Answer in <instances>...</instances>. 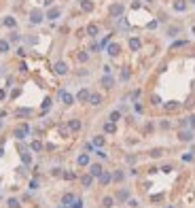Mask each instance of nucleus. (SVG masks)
Masks as SVG:
<instances>
[{
  "mask_svg": "<svg viewBox=\"0 0 195 208\" xmlns=\"http://www.w3.org/2000/svg\"><path fill=\"white\" fill-rule=\"evenodd\" d=\"M28 132H30V128H28V125H19V128L15 130V136L21 140V138H25V136H28Z\"/></svg>",
  "mask_w": 195,
  "mask_h": 208,
  "instance_id": "7ed1b4c3",
  "label": "nucleus"
},
{
  "mask_svg": "<svg viewBox=\"0 0 195 208\" xmlns=\"http://www.w3.org/2000/svg\"><path fill=\"white\" fill-rule=\"evenodd\" d=\"M61 176H64V178H68V180H72V178H74V174H72V172H64Z\"/></svg>",
  "mask_w": 195,
  "mask_h": 208,
  "instance_id": "a19ab883",
  "label": "nucleus"
},
{
  "mask_svg": "<svg viewBox=\"0 0 195 208\" xmlns=\"http://www.w3.org/2000/svg\"><path fill=\"white\" fill-rule=\"evenodd\" d=\"M102 172H104V170H102L100 164H91V168H89V174H91V176H100Z\"/></svg>",
  "mask_w": 195,
  "mask_h": 208,
  "instance_id": "6e6552de",
  "label": "nucleus"
},
{
  "mask_svg": "<svg viewBox=\"0 0 195 208\" xmlns=\"http://www.w3.org/2000/svg\"><path fill=\"white\" fill-rule=\"evenodd\" d=\"M102 85H104V87H112V85H114V79H112L110 75L102 77Z\"/></svg>",
  "mask_w": 195,
  "mask_h": 208,
  "instance_id": "ddd939ff",
  "label": "nucleus"
},
{
  "mask_svg": "<svg viewBox=\"0 0 195 208\" xmlns=\"http://www.w3.org/2000/svg\"><path fill=\"white\" fill-rule=\"evenodd\" d=\"M89 96H91L89 89H81V92L76 94V100H78V102H89Z\"/></svg>",
  "mask_w": 195,
  "mask_h": 208,
  "instance_id": "39448f33",
  "label": "nucleus"
},
{
  "mask_svg": "<svg viewBox=\"0 0 195 208\" xmlns=\"http://www.w3.org/2000/svg\"><path fill=\"white\" fill-rule=\"evenodd\" d=\"M78 166H89V155H87V153H83V155H78Z\"/></svg>",
  "mask_w": 195,
  "mask_h": 208,
  "instance_id": "dca6fc26",
  "label": "nucleus"
},
{
  "mask_svg": "<svg viewBox=\"0 0 195 208\" xmlns=\"http://www.w3.org/2000/svg\"><path fill=\"white\" fill-rule=\"evenodd\" d=\"M72 208H83V202H81V200H74V202H72Z\"/></svg>",
  "mask_w": 195,
  "mask_h": 208,
  "instance_id": "58836bf2",
  "label": "nucleus"
},
{
  "mask_svg": "<svg viewBox=\"0 0 195 208\" xmlns=\"http://www.w3.org/2000/svg\"><path fill=\"white\" fill-rule=\"evenodd\" d=\"M21 159H23V164H25V166H28L30 161H32V157L28 155V153H21Z\"/></svg>",
  "mask_w": 195,
  "mask_h": 208,
  "instance_id": "f704fd0d",
  "label": "nucleus"
},
{
  "mask_svg": "<svg viewBox=\"0 0 195 208\" xmlns=\"http://www.w3.org/2000/svg\"><path fill=\"white\" fill-rule=\"evenodd\" d=\"M140 45H142V43H140V38H129V49H131V51H138Z\"/></svg>",
  "mask_w": 195,
  "mask_h": 208,
  "instance_id": "f8f14e48",
  "label": "nucleus"
},
{
  "mask_svg": "<svg viewBox=\"0 0 195 208\" xmlns=\"http://www.w3.org/2000/svg\"><path fill=\"white\" fill-rule=\"evenodd\" d=\"M178 138H180L182 142H189V140H193V132H180Z\"/></svg>",
  "mask_w": 195,
  "mask_h": 208,
  "instance_id": "4468645a",
  "label": "nucleus"
},
{
  "mask_svg": "<svg viewBox=\"0 0 195 208\" xmlns=\"http://www.w3.org/2000/svg\"><path fill=\"white\" fill-rule=\"evenodd\" d=\"M89 104L100 106V104H102V96H100V94H91V96H89Z\"/></svg>",
  "mask_w": 195,
  "mask_h": 208,
  "instance_id": "9d476101",
  "label": "nucleus"
},
{
  "mask_svg": "<svg viewBox=\"0 0 195 208\" xmlns=\"http://www.w3.org/2000/svg\"><path fill=\"white\" fill-rule=\"evenodd\" d=\"M150 100H153V104H161V98H159V96H153Z\"/></svg>",
  "mask_w": 195,
  "mask_h": 208,
  "instance_id": "79ce46f5",
  "label": "nucleus"
},
{
  "mask_svg": "<svg viewBox=\"0 0 195 208\" xmlns=\"http://www.w3.org/2000/svg\"><path fill=\"white\" fill-rule=\"evenodd\" d=\"M161 155H163L161 149H153V151H150V157H161Z\"/></svg>",
  "mask_w": 195,
  "mask_h": 208,
  "instance_id": "2f4dec72",
  "label": "nucleus"
},
{
  "mask_svg": "<svg viewBox=\"0 0 195 208\" xmlns=\"http://www.w3.org/2000/svg\"><path fill=\"white\" fill-rule=\"evenodd\" d=\"M129 77H131V72H129L127 68H123V70H121V79H123V81H127Z\"/></svg>",
  "mask_w": 195,
  "mask_h": 208,
  "instance_id": "7c9ffc66",
  "label": "nucleus"
},
{
  "mask_svg": "<svg viewBox=\"0 0 195 208\" xmlns=\"http://www.w3.org/2000/svg\"><path fill=\"white\" fill-rule=\"evenodd\" d=\"M68 128L72 130V132H78V130H81V121H78V119H72V121L68 123Z\"/></svg>",
  "mask_w": 195,
  "mask_h": 208,
  "instance_id": "6ab92c4d",
  "label": "nucleus"
},
{
  "mask_svg": "<svg viewBox=\"0 0 195 208\" xmlns=\"http://www.w3.org/2000/svg\"><path fill=\"white\" fill-rule=\"evenodd\" d=\"M193 159V155H191V153H187V155H182V161H191Z\"/></svg>",
  "mask_w": 195,
  "mask_h": 208,
  "instance_id": "c03bdc74",
  "label": "nucleus"
},
{
  "mask_svg": "<svg viewBox=\"0 0 195 208\" xmlns=\"http://www.w3.org/2000/svg\"><path fill=\"white\" fill-rule=\"evenodd\" d=\"M187 45V40H176L174 45H172V49H176V47H184Z\"/></svg>",
  "mask_w": 195,
  "mask_h": 208,
  "instance_id": "4c0bfd02",
  "label": "nucleus"
},
{
  "mask_svg": "<svg viewBox=\"0 0 195 208\" xmlns=\"http://www.w3.org/2000/svg\"><path fill=\"white\" fill-rule=\"evenodd\" d=\"M78 60H81V62H87V60H89V53H78Z\"/></svg>",
  "mask_w": 195,
  "mask_h": 208,
  "instance_id": "e433bc0d",
  "label": "nucleus"
},
{
  "mask_svg": "<svg viewBox=\"0 0 195 208\" xmlns=\"http://www.w3.org/2000/svg\"><path fill=\"white\" fill-rule=\"evenodd\" d=\"M106 51H108V55H112V58H114V55H119V51H121V47H119L117 43H110L108 47H106Z\"/></svg>",
  "mask_w": 195,
  "mask_h": 208,
  "instance_id": "423d86ee",
  "label": "nucleus"
},
{
  "mask_svg": "<svg viewBox=\"0 0 195 208\" xmlns=\"http://www.w3.org/2000/svg\"><path fill=\"white\" fill-rule=\"evenodd\" d=\"M2 98H4V92H2V89H0V100H2Z\"/></svg>",
  "mask_w": 195,
  "mask_h": 208,
  "instance_id": "de8ad7c7",
  "label": "nucleus"
},
{
  "mask_svg": "<svg viewBox=\"0 0 195 208\" xmlns=\"http://www.w3.org/2000/svg\"><path fill=\"white\" fill-rule=\"evenodd\" d=\"M191 2H193V4H195V0H191Z\"/></svg>",
  "mask_w": 195,
  "mask_h": 208,
  "instance_id": "3c124183",
  "label": "nucleus"
},
{
  "mask_svg": "<svg viewBox=\"0 0 195 208\" xmlns=\"http://www.w3.org/2000/svg\"><path fill=\"white\" fill-rule=\"evenodd\" d=\"M30 21H32V23H40V21H42V11L34 9V11L30 13Z\"/></svg>",
  "mask_w": 195,
  "mask_h": 208,
  "instance_id": "f03ea898",
  "label": "nucleus"
},
{
  "mask_svg": "<svg viewBox=\"0 0 195 208\" xmlns=\"http://www.w3.org/2000/svg\"><path fill=\"white\" fill-rule=\"evenodd\" d=\"M123 11H125L123 4H110V6H108V15H110V17H121Z\"/></svg>",
  "mask_w": 195,
  "mask_h": 208,
  "instance_id": "f257e3e1",
  "label": "nucleus"
},
{
  "mask_svg": "<svg viewBox=\"0 0 195 208\" xmlns=\"http://www.w3.org/2000/svg\"><path fill=\"white\" fill-rule=\"evenodd\" d=\"M104 132H106V134H114V132H117V128H114V123H112V121L104 123Z\"/></svg>",
  "mask_w": 195,
  "mask_h": 208,
  "instance_id": "aec40b11",
  "label": "nucleus"
},
{
  "mask_svg": "<svg viewBox=\"0 0 195 208\" xmlns=\"http://www.w3.org/2000/svg\"><path fill=\"white\" fill-rule=\"evenodd\" d=\"M59 98H61V102L68 104V106H70V104H74V96H72V94H68V92H61Z\"/></svg>",
  "mask_w": 195,
  "mask_h": 208,
  "instance_id": "20e7f679",
  "label": "nucleus"
},
{
  "mask_svg": "<svg viewBox=\"0 0 195 208\" xmlns=\"http://www.w3.org/2000/svg\"><path fill=\"white\" fill-rule=\"evenodd\" d=\"M98 178H100V185H108L110 183V180H112V176L108 174V172H102L100 176H98Z\"/></svg>",
  "mask_w": 195,
  "mask_h": 208,
  "instance_id": "9b49d317",
  "label": "nucleus"
},
{
  "mask_svg": "<svg viewBox=\"0 0 195 208\" xmlns=\"http://www.w3.org/2000/svg\"><path fill=\"white\" fill-rule=\"evenodd\" d=\"M30 149H32V151H36V153H38V151H42V144H40V140H34V142L30 144Z\"/></svg>",
  "mask_w": 195,
  "mask_h": 208,
  "instance_id": "393cba45",
  "label": "nucleus"
},
{
  "mask_svg": "<svg viewBox=\"0 0 195 208\" xmlns=\"http://www.w3.org/2000/svg\"><path fill=\"white\" fill-rule=\"evenodd\" d=\"M2 153H4V149H2V147H0V157H2Z\"/></svg>",
  "mask_w": 195,
  "mask_h": 208,
  "instance_id": "09e8293b",
  "label": "nucleus"
},
{
  "mask_svg": "<svg viewBox=\"0 0 195 208\" xmlns=\"http://www.w3.org/2000/svg\"><path fill=\"white\" fill-rule=\"evenodd\" d=\"M98 32H100V28H98L95 23H89V26H87V34H89V36H98Z\"/></svg>",
  "mask_w": 195,
  "mask_h": 208,
  "instance_id": "2eb2a0df",
  "label": "nucleus"
},
{
  "mask_svg": "<svg viewBox=\"0 0 195 208\" xmlns=\"http://www.w3.org/2000/svg\"><path fill=\"white\" fill-rule=\"evenodd\" d=\"M4 26H6V28H15V26H17L15 17H6V19H4Z\"/></svg>",
  "mask_w": 195,
  "mask_h": 208,
  "instance_id": "b1692460",
  "label": "nucleus"
},
{
  "mask_svg": "<svg viewBox=\"0 0 195 208\" xmlns=\"http://www.w3.org/2000/svg\"><path fill=\"white\" fill-rule=\"evenodd\" d=\"M32 111L30 108H19V111H17V117H23V115H30Z\"/></svg>",
  "mask_w": 195,
  "mask_h": 208,
  "instance_id": "473e14b6",
  "label": "nucleus"
},
{
  "mask_svg": "<svg viewBox=\"0 0 195 208\" xmlns=\"http://www.w3.org/2000/svg\"><path fill=\"white\" fill-rule=\"evenodd\" d=\"M53 70H55V75H66V72H68V66L64 64V62H57V64L53 66Z\"/></svg>",
  "mask_w": 195,
  "mask_h": 208,
  "instance_id": "0eeeda50",
  "label": "nucleus"
},
{
  "mask_svg": "<svg viewBox=\"0 0 195 208\" xmlns=\"http://www.w3.org/2000/svg\"><path fill=\"white\" fill-rule=\"evenodd\" d=\"M8 208H19V202H17L15 197H11V200H8Z\"/></svg>",
  "mask_w": 195,
  "mask_h": 208,
  "instance_id": "72a5a7b5",
  "label": "nucleus"
},
{
  "mask_svg": "<svg viewBox=\"0 0 195 208\" xmlns=\"http://www.w3.org/2000/svg\"><path fill=\"white\" fill-rule=\"evenodd\" d=\"M8 51V40H0V53H6Z\"/></svg>",
  "mask_w": 195,
  "mask_h": 208,
  "instance_id": "cd10ccee",
  "label": "nucleus"
},
{
  "mask_svg": "<svg viewBox=\"0 0 195 208\" xmlns=\"http://www.w3.org/2000/svg\"><path fill=\"white\" fill-rule=\"evenodd\" d=\"M167 34H170V36H176V34H178V28H170V30H167Z\"/></svg>",
  "mask_w": 195,
  "mask_h": 208,
  "instance_id": "ea45409f",
  "label": "nucleus"
},
{
  "mask_svg": "<svg viewBox=\"0 0 195 208\" xmlns=\"http://www.w3.org/2000/svg\"><path fill=\"white\" fill-rule=\"evenodd\" d=\"M184 9H187V2H184V0H176L174 2V11H184Z\"/></svg>",
  "mask_w": 195,
  "mask_h": 208,
  "instance_id": "412c9836",
  "label": "nucleus"
},
{
  "mask_svg": "<svg viewBox=\"0 0 195 208\" xmlns=\"http://www.w3.org/2000/svg\"><path fill=\"white\" fill-rule=\"evenodd\" d=\"M104 144V136H95L93 138V147H102Z\"/></svg>",
  "mask_w": 195,
  "mask_h": 208,
  "instance_id": "c85d7f7f",
  "label": "nucleus"
},
{
  "mask_svg": "<svg viewBox=\"0 0 195 208\" xmlns=\"http://www.w3.org/2000/svg\"><path fill=\"white\" fill-rule=\"evenodd\" d=\"M49 106H51V100H49V98H47V100H45V102H42V108H45V111H47V108H49Z\"/></svg>",
  "mask_w": 195,
  "mask_h": 208,
  "instance_id": "37998d69",
  "label": "nucleus"
},
{
  "mask_svg": "<svg viewBox=\"0 0 195 208\" xmlns=\"http://www.w3.org/2000/svg\"><path fill=\"white\" fill-rule=\"evenodd\" d=\"M72 202H74V195L72 193H66L64 197H61V204H66V206H72Z\"/></svg>",
  "mask_w": 195,
  "mask_h": 208,
  "instance_id": "f3484780",
  "label": "nucleus"
},
{
  "mask_svg": "<svg viewBox=\"0 0 195 208\" xmlns=\"http://www.w3.org/2000/svg\"><path fill=\"white\" fill-rule=\"evenodd\" d=\"M81 9L85 13H91L93 11V2H91V0H81Z\"/></svg>",
  "mask_w": 195,
  "mask_h": 208,
  "instance_id": "1a4fd4ad",
  "label": "nucleus"
},
{
  "mask_svg": "<svg viewBox=\"0 0 195 208\" xmlns=\"http://www.w3.org/2000/svg\"><path fill=\"white\" fill-rule=\"evenodd\" d=\"M102 204H104L106 208H110V206L114 204V200H112V197H110V195H106V197H104V200H102Z\"/></svg>",
  "mask_w": 195,
  "mask_h": 208,
  "instance_id": "bb28decb",
  "label": "nucleus"
},
{
  "mask_svg": "<svg viewBox=\"0 0 195 208\" xmlns=\"http://www.w3.org/2000/svg\"><path fill=\"white\" fill-rule=\"evenodd\" d=\"M189 123H191V128L195 130V117H191V121H189Z\"/></svg>",
  "mask_w": 195,
  "mask_h": 208,
  "instance_id": "49530a36",
  "label": "nucleus"
},
{
  "mask_svg": "<svg viewBox=\"0 0 195 208\" xmlns=\"http://www.w3.org/2000/svg\"><path fill=\"white\" fill-rule=\"evenodd\" d=\"M61 15V11H59V9H55V6H53L51 9V11L47 13V17H49V19H57V17Z\"/></svg>",
  "mask_w": 195,
  "mask_h": 208,
  "instance_id": "a211bd4d",
  "label": "nucleus"
},
{
  "mask_svg": "<svg viewBox=\"0 0 195 208\" xmlns=\"http://www.w3.org/2000/svg\"><path fill=\"white\" fill-rule=\"evenodd\" d=\"M11 40H13V43H15V40H19V34L13 32V34H11Z\"/></svg>",
  "mask_w": 195,
  "mask_h": 208,
  "instance_id": "a18cd8bd",
  "label": "nucleus"
},
{
  "mask_svg": "<svg viewBox=\"0 0 195 208\" xmlns=\"http://www.w3.org/2000/svg\"><path fill=\"white\" fill-rule=\"evenodd\" d=\"M193 34H195V26H193Z\"/></svg>",
  "mask_w": 195,
  "mask_h": 208,
  "instance_id": "8fccbe9b",
  "label": "nucleus"
},
{
  "mask_svg": "<svg viewBox=\"0 0 195 208\" xmlns=\"http://www.w3.org/2000/svg\"><path fill=\"white\" fill-rule=\"evenodd\" d=\"M119 119H121V113H119V111H112L110 117H108V121H112V123H117Z\"/></svg>",
  "mask_w": 195,
  "mask_h": 208,
  "instance_id": "5701e85b",
  "label": "nucleus"
},
{
  "mask_svg": "<svg viewBox=\"0 0 195 208\" xmlns=\"http://www.w3.org/2000/svg\"><path fill=\"white\" fill-rule=\"evenodd\" d=\"M112 178H114V180H123V172H121V170H117V172L112 174Z\"/></svg>",
  "mask_w": 195,
  "mask_h": 208,
  "instance_id": "c9c22d12",
  "label": "nucleus"
},
{
  "mask_svg": "<svg viewBox=\"0 0 195 208\" xmlns=\"http://www.w3.org/2000/svg\"><path fill=\"white\" fill-rule=\"evenodd\" d=\"M178 108V102H167L165 104V111H176Z\"/></svg>",
  "mask_w": 195,
  "mask_h": 208,
  "instance_id": "c756f323",
  "label": "nucleus"
},
{
  "mask_svg": "<svg viewBox=\"0 0 195 208\" xmlns=\"http://www.w3.org/2000/svg\"><path fill=\"white\" fill-rule=\"evenodd\" d=\"M127 197H129V191H127V189H123V191L117 193V200H119V202H125Z\"/></svg>",
  "mask_w": 195,
  "mask_h": 208,
  "instance_id": "4be33fe9",
  "label": "nucleus"
},
{
  "mask_svg": "<svg viewBox=\"0 0 195 208\" xmlns=\"http://www.w3.org/2000/svg\"><path fill=\"white\" fill-rule=\"evenodd\" d=\"M91 183H93V176H91V174L83 176V187H91Z\"/></svg>",
  "mask_w": 195,
  "mask_h": 208,
  "instance_id": "a878e982",
  "label": "nucleus"
}]
</instances>
